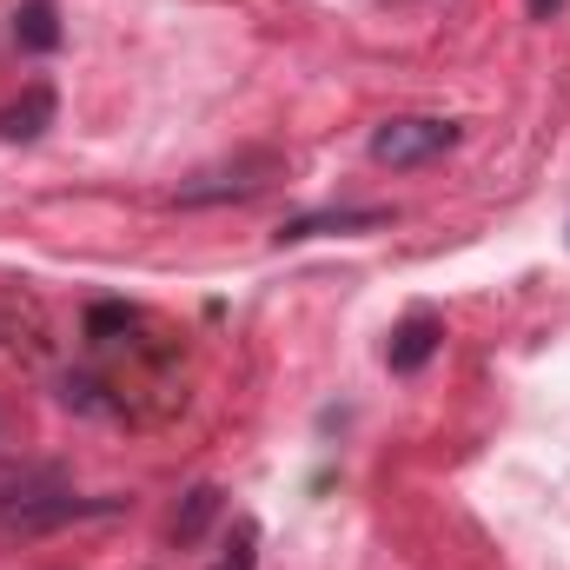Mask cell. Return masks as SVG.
I'll list each match as a JSON object with an SVG mask.
<instances>
[{
    "mask_svg": "<svg viewBox=\"0 0 570 570\" xmlns=\"http://www.w3.org/2000/svg\"><path fill=\"white\" fill-rule=\"evenodd\" d=\"M285 173L279 153H239L233 166H213V173H199L193 186H179L173 193V206H213V199H253V193H266L273 179Z\"/></svg>",
    "mask_w": 570,
    "mask_h": 570,
    "instance_id": "obj_1",
    "label": "cell"
},
{
    "mask_svg": "<svg viewBox=\"0 0 570 570\" xmlns=\"http://www.w3.org/2000/svg\"><path fill=\"white\" fill-rule=\"evenodd\" d=\"M451 146H458V127L451 120H385L372 134V159L379 166H431Z\"/></svg>",
    "mask_w": 570,
    "mask_h": 570,
    "instance_id": "obj_2",
    "label": "cell"
},
{
    "mask_svg": "<svg viewBox=\"0 0 570 570\" xmlns=\"http://www.w3.org/2000/svg\"><path fill=\"white\" fill-rule=\"evenodd\" d=\"M438 345H444V325H438V312H412V318L392 332V345H385V365H392L399 379H412V372H425L431 358H438Z\"/></svg>",
    "mask_w": 570,
    "mask_h": 570,
    "instance_id": "obj_3",
    "label": "cell"
},
{
    "mask_svg": "<svg viewBox=\"0 0 570 570\" xmlns=\"http://www.w3.org/2000/svg\"><path fill=\"white\" fill-rule=\"evenodd\" d=\"M372 226H392V206H338V213H305L279 226V246H298L312 233H372Z\"/></svg>",
    "mask_w": 570,
    "mask_h": 570,
    "instance_id": "obj_4",
    "label": "cell"
},
{
    "mask_svg": "<svg viewBox=\"0 0 570 570\" xmlns=\"http://www.w3.org/2000/svg\"><path fill=\"white\" fill-rule=\"evenodd\" d=\"M53 114H60V94L47 80H33L13 107H0V140H40L53 127Z\"/></svg>",
    "mask_w": 570,
    "mask_h": 570,
    "instance_id": "obj_5",
    "label": "cell"
},
{
    "mask_svg": "<svg viewBox=\"0 0 570 570\" xmlns=\"http://www.w3.org/2000/svg\"><path fill=\"white\" fill-rule=\"evenodd\" d=\"M219 511H226V491H219V484H193L186 504L173 511V544H199V538L213 531Z\"/></svg>",
    "mask_w": 570,
    "mask_h": 570,
    "instance_id": "obj_6",
    "label": "cell"
},
{
    "mask_svg": "<svg viewBox=\"0 0 570 570\" xmlns=\"http://www.w3.org/2000/svg\"><path fill=\"white\" fill-rule=\"evenodd\" d=\"M60 33H67V27H60V7H53V0H20V7H13V40H20L27 53H53Z\"/></svg>",
    "mask_w": 570,
    "mask_h": 570,
    "instance_id": "obj_7",
    "label": "cell"
},
{
    "mask_svg": "<svg viewBox=\"0 0 570 570\" xmlns=\"http://www.w3.org/2000/svg\"><path fill=\"white\" fill-rule=\"evenodd\" d=\"M140 325V312L134 305H120V298H100V305H87V338L94 345H114L120 332H134Z\"/></svg>",
    "mask_w": 570,
    "mask_h": 570,
    "instance_id": "obj_8",
    "label": "cell"
},
{
    "mask_svg": "<svg viewBox=\"0 0 570 570\" xmlns=\"http://www.w3.org/2000/svg\"><path fill=\"white\" fill-rule=\"evenodd\" d=\"M213 570H259V518H233L226 531V551Z\"/></svg>",
    "mask_w": 570,
    "mask_h": 570,
    "instance_id": "obj_9",
    "label": "cell"
},
{
    "mask_svg": "<svg viewBox=\"0 0 570 570\" xmlns=\"http://www.w3.org/2000/svg\"><path fill=\"white\" fill-rule=\"evenodd\" d=\"M524 7H531V20H551V13H558L564 0H524Z\"/></svg>",
    "mask_w": 570,
    "mask_h": 570,
    "instance_id": "obj_10",
    "label": "cell"
}]
</instances>
